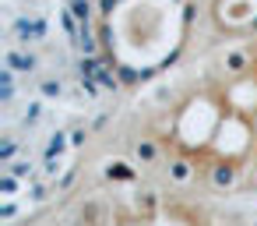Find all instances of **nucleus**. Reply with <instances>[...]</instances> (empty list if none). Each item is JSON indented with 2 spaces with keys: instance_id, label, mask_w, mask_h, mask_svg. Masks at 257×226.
<instances>
[{
  "instance_id": "39448f33",
  "label": "nucleus",
  "mask_w": 257,
  "mask_h": 226,
  "mask_svg": "<svg viewBox=\"0 0 257 226\" xmlns=\"http://www.w3.org/2000/svg\"><path fill=\"white\" fill-rule=\"evenodd\" d=\"M106 177H109V180H131V177H134V170H131L127 163H109Z\"/></svg>"
},
{
  "instance_id": "0eeeda50",
  "label": "nucleus",
  "mask_w": 257,
  "mask_h": 226,
  "mask_svg": "<svg viewBox=\"0 0 257 226\" xmlns=\"http://www.w3.org/2000/svg\"><path fill=\"white\" fill-rule=\"evenodd\" d=\"M253 163H257V159H253Z\"/></svg>"
},
{
  "instance_id": "f257e3e1",
  "label": "nucleus",
  "mask_w": 257,
  "mask_h": 226,
  "mask_svg": "<svg viewBox=\"0 0 257 226\" xmlns=\"http://www.w3.org/2000/svg\"><path fill=\"white\" fill-rule=\"evenodd\" d=\"M239 180V166L236 163H215L211 166V184L215 187H232Z\"/></svg>"
},
{
  "instance_id": "423d86ee",
  "label": "nucleus",
  "mask_w": 257,
  "mask_h": 226,
  "mask_svg": "<svg viewBox=\"0 0 257 226\" xmlns=\"http://www.w3.org/2000/svg\"><path fill=\"white\" fill-rule=\"evenodd\" d=\"M11 156H15V141H8L4 148H0V159H11Z\"/></svg>"
},
{
  "instance_id": "7ed1b4c3",
  "label": "nucleus",
  "mask_w": 257,
  "mask_h": 226,
  "mask_svg": "<svg viewBox=\"0 0 257 226\" xmlns=\"http://www.w3.org/2000/svg\"><path fill=\"white\" fill-rule=\"evenodd\" d=\"M134 156H138V163H145V166H152V163L159 159V145H155L152 138H141V141L134 145Z\"/></svg>"
},
{
  "instance_id": "20e7f679",
  "label": "nucleus",
  "mask_w": 257,
  "mask_h": 226,
  "mask_svg": "<svg viewBox=\"0 0 257 226\" xmlns=\"http://www.w3.org/2000/svg\"><path fill=\"white\" fill-rule=\"evenodd\" d=\"M194 177V166H190V159H176L173 166H169V180H176V184H187Z\"/></svg>"
},
{
  "instance_id": "f03ea898",
  "label": "nucleus",
  "mask_w": 257,
  "mask_h": 226,
  "mask_svg": "<svg viewBox=\"0 0 257 226\" xmlns=\"http://www.w3.org/2000/svg\"><path fill=\"white\" fill-rule=\"evenodd\" d=\"M250 50H232V53H225V60H222V67H225V74H232V78H239L246 67H250Z\"/></svg>"
}]
</instances>
